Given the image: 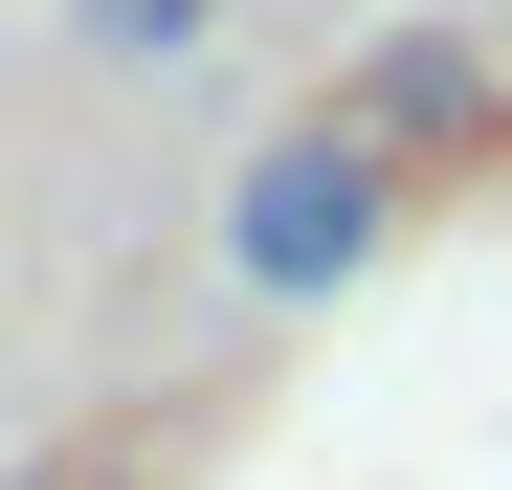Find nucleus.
Masks as SVG:
<instances>
[{
	"label": "nucleus",
	"mask_w": 512,
	"mask_h": 490,
	"mask_svg": "<svg viewBox=\"0 0 512 490\" xmlns=\"http://www.w3.org/2000/svg\"><path fill=\"white\" fill-rule=\"evenodd\" d=\"M334 112H357V134L401 156V179H468V156H512V67H490L468 23H379Z\"/></svg>",
	"instance_id": "2"
},
{
	"label": "nucleus",
	"mask_w": 512,
	"mask_h": 490,
	"mask_svg": "<svg viewBox=\"0 0 512 490\" xmlns=\"http://www.w3.org/2000/svg\"><path fill=\"white\" fill-rule=\"evenodd\" d=\"M201 23H223V0H67V45H90V67H179Z\"/></svg>",
	"instance_id": "3"
},
{
	"label": "nucleus",
	"mask_w": 512,
	"mask_h": 490,
	"mask_svg": "<svg viewBox=\"0 0 512 490\" xmlns=\"http://www.w3.org/2000/svg\"><path fill=\"white\" fill-rule=\"evenodd\" d=\"M379 245H401V156H379L357 112H312V134H268V156L223 179V268L268 290V312H334Z\"/></svg>",
	"instance_id": "1"
}]
</instances>
